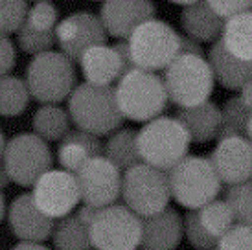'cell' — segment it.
<instances>
[{
  "instance_id": "ee69618b",
  "label": "cell",
  "mask_w": 252,
  "mask_h": 250,
  "mask_svg": "<svg viewBox=\"0 0 252 250\" xmlns=\"http://www.w3.org/2000/svg\"><path fill=\"white\" fill-rule=\"evenodd\" d=\"M6 146H7V140H6V136H4V132H2V129H0V160H2V156H4Z\"/></svg>"
},
{
  "instance_id": "ba28073f",
  "label": "cell",
  "mask_w": 252,
  "mask_h": 250,
  "mask_svg": "<svg viewBox=\"0 0 252 250\" xmlns=\"http://www.w3.org/2000/svg\"><path fill=\"white\" fill-rule=\"evenodd\" d=\"M122 199L142 219L166 210L171 202L168 173L144 162L136 164L124 171Z\"/></svg>"
},
{
  "instance_id": "60d3db41",
  "label": "cell",
  "mask_w": 252,
  "mask_h": 250,
  "mask_svg": "<svg viewBox=\"0 0 252 250\" xmlns=\"http://www.w3.org/2000/svg\"><path fill=\"white\" fill-rule=\"evenodd\" d=\"M239 97L243 99V103L249 107L252 111V81H249V83H245L243 87H241V91H239Z\"/></svg>"
},
{
  "instance_id": "5bb4252c",
  "label": "cell",
  "mask_w": 252,
  "mask_h": 250,
  "mask_svg": "<svg viewBox=\"0 0 252 250\" xmlns=\"http://www.w3.org/2000/svg\"><path fill=\"white\" fill-rule=\"evenodd\" d=\"M210 160L223 184L252 181V142L245 134L219 138Z\"/></svg>"
},
{
  "instance_id": "ac0fdd59",
  "label": "cell",
  "mask_w": 252,
  "mask_h": 250,
  "mask_svg": "<svg viewBox=\"0 0 252 250\" xmlns=\"http://www.w3.org/2000/svg\"><path fill=\"white\" fill-rule=\"evenodd\" d=\"M79 68L85 77V83L98 87H112L126 74V66L114 46L96 44L79 57Z\"/></svg>"
},
{
  "instance_id": "c3c4849f",
  "label": "cell",
  "mask_w": 252,
  "mask_h": 250,
  "mask_svg": "<svg viewBox=\"0 0 252 250\" xmlns=\"http://www.w3.org/2000/svg\"><path fill=\"white\" fill-rule=\"evenodd\" d=\"M0 30H2V19H0Z\"/></svg>"
},
{
  "instance_id": "1f68e13d",
  "label": "cell",
  "mask_w": 252,
  "mask_h": 250,
  "mask_svg": "<svg viewBox=\"0 0 252 250\" xmlns=\"http://www.w3.org/2000/svg\"><path fill=\"white\" fill-rule=\"evenodd\" d=\"M28 11V0H0V19H2L0 35L9 37L11 33H17L26 22Z\"/></svg>"
},
{
  "instance_id": "cb8c5ba5",
  "label": "cell",
  "mask_w": 252,
  "mask_h": 250,
  "mask_svg": "<svg viewBox=\"0 0 252 250\" xmlns=\"http://www.w3.org/2000/svg\"><path fill=\"white\" fill-rule=\"evenodd\" d=\"M32 127L37 136L46 142H61L72 131V118L68 109L56 103H44L35 111Z\"/></svg>"
},
{
  "instance_id": "7c38bea8",
  "label": "cell",
  "mask_w": 252,
  "mask_h": 250,
  "mask_svg": "<svg viewBox=\"0 0 252 250\" xmlns=\"http://www.w3.org/2000/svg\"><path fill=\"white\" fill-rule=\"evenodd\" d=\"M76 177L83 204H91L94 208H105L116 204L122 197L124 171L103 155L92 156L77 171Z\"/></svg>"
},
{
  "instance_id": "e0dca14e",
  "label": "cell",
  "mask_w": 252,
  "mask_h": 250,
  "mask_svg": "<svg viewBox=\"0 0 252 250\" xmlns=\"http://www.w3.org/2000/svg\"><path fill=\"white\" fill-rule=\"evenodd\" d=\"M184 239L182 214L168 206L158 214L142 219L140 250H177Z\"/></svg>"
},
{
  "instance_id": "d4e9b609",
  "label": "cell",
  "mask_w": 252,
  "mask_h": 250,
  "mask_svg": "<svg viewBox=\"0 0 252 250\" xmlns=\"http://www.w3.org/2000/svg\"><path fill=\"white\" fill-rule=\"evenodd\" d=\"M103 156L111 160L112 164L127 171L133 166L140 164V151H138V131L131 127H120L118 131L109 134L103 144Z\"/></svg>"
},
{
  "instance_id": "52a82bcc",
  "label": "cell",
  "mask_w": 252,
  "mask_h": 250,
  "mask_svg": "<svg viewBox=\"0 0 252 250\" xmlns=\"http://www.w3.org/2000/svg\"><path fill=\"white\" fill-rule=\"evenodd\" d=\"M129 50L136 68L158 72L166 70L181 54V35L171 24L160 19L142 22L129 35Z\"/></svg>"
},
{
  "instance_id": "8992f818",
  "label": "cell",
  "mask_w": 252,
  "mask_h": 250,
  "mask_svg": "<svg viewBox=\"0 0 252 250\" xmlns=\"http://www.w3.org/2000/svg\"><path fill=\"white\" fill-rule=\"evenodd\" d=\"M26 85L32 99L44 103H63L77 87L76 64L63 52L50 50L35 56L26 68Z\"/></svg>"
},
{
  "instance_id": "836d02e7",
  "label": "cell",
  "mask_w": 252,
  "mask_h": 250,
  "mask_svg": "<svg viewBox=\"0 0 252 250\" xmlns=\"http://www.w3.org/2000/svg\"><path fill=\"white\" fill-rule=\"evenodd\" d=\"M24 24L37 31H56L59 24V9L52 2H35L30 7Z\"/></svg>"
},
{
  "instance_id": "ab89813d",
  "label": "cell",
  "mask_w": 252,
  "mask_h": 250,
  "mask_svg": "<svg viewBox=\"0 0 252 250\" xmlns=\"http://www.w3.org/2000/svg\"><path fill=\"white\" fill-rule=\"evenodd\" d=\"M9 250H52L44 243H32V241H19V243L11 247Z\"/></svg>"
},
{
  "instance_id": "f907efd6",
  "label": "cell",
  "mask_w": 252,
  "mask_h": 250,
  "mask_svg": "<svg viewBox=\"0 0 252 250\" xmlns=\"http://www.w3.org/2000/svg\"><path fill=\"white\" fill-rule=\"evenodd\" d=\"M92 2H96V0H92Z\"/></svg>"
},
{
  "instance_id": "f35d334b",
  "label": "cell",
  "mask_w": 252,
  "mask_h": 250,
  "mask_svg": "<svg viewBox=\"0 0 252 250\" xmlns=\"http://www.w3.org/2000/svg\"><path fill=\"white\" fill-rule=\"evenodd\" d=\"M181 54H195V56H204L203 48H201V42L193 41L189 37H181Z\"/></svg>"
},
{
  "instance_id": "681fc988",
  "label": "cell",
  "mask_w": 252,
  "mask_h": 250,
  "mask_svg": "<svg viewBox=\"0 0 252 250\" xmlns=\"http://www.w3.org/2000/svg\"><path fill=\"white\" fill-rule=\"evenodd\" d=\"M212 250H217V249H212Z\"/></svg>"
},
{
  "instance_id": "277c9868",
  "label": "cell",
  "mask_w": 252,
  "mask_h": 250,
  "mask_svg": "<svg viewBox=\"0 0 252 250\" xmlns=\"http://www.w3.org/2000/svg\"><path fill=\"white\" fill-rule=\"evenodd\" d=\"M171 199L184 210H199L219 197L223 181L208 156L188 155L168 171Z\"/></svg>"
},
{
  "instance_id": "bcb514c9",
  "label": "cell",
  "mask_w": 252,
  "mask_h": 250,
  "mask_svg": "<svg viewBox=\"0 0 252 250\" xmlns=\"http://www.w3.org/2000/svg\"><path fill=\"white\" fill-rule=\"evenodd\" d=\"M247 136H249V140L252 142V114H251V118H249V125H247Z\"/></svg>"
},
{
  "instance_id": "f546056e",
  "label": "cell",
  "mask_w": 252,
  "mask_h": 250,
  "mask_svg": "<svg viewBox=\"0 0 252 250\" xmlns=\"http://www.w3.org/2000/svg\"><path fill=\"white\" fill-rule=\"evenodd\" d=\"M224 199L230 204L236 221L252 226V181L228 186Z\"/></svg>"
},
{
  "instance_id": "4dcf8cb0",
  "label": "cell",
  "mask_w": 252,
  "mask_h": 250,
  "mask_svg": "<svg viewBox=\"0 0 252 250\" xmlns=\"http://www.w3.org/2000/svg\"><path fill=\"white\" fill-rule=\"evenodd\" d=\"M56 44V31H37V30L30 28L26 24H22V28L17 31V46L24 54H30L33 57L54 50Z\"/></svg>"
},
{
  "instance_id": "484cf974",
  "label": "cell",
  "mask_w": 252,
  "mask_h": 250,
  "mask_svg": "<svg viewBox=\"0 0 252 250\" xmlns=\"http://www.w3.org/2000/svg\"><path fill=\"white\" fill-rule=\"evenodd\" d=\"M50 239L54 250H94L91 241V228L76 214L56 221Z\"/></svg>"
},
{
  "instance_id": "f6af8a7d",
  "label": "cell",
  "mask_w": 252,
  "mask_h": 250,
  "mask_svg": "<svg viewBox=\"0 0 252 250\" xmlns=\"http://www.w3.org/2000/svg\"><path fill=\"white\" fill-rule=\"evenodd\" d=\"M169 2H171V4H177V6L186 7V6H191V4L199 2V0H169Z\"/></svg>"
},
{
  "instance_id": "d590c367",
  "label": "cell",
  "mask_w": 252,
  "mask_h": 250,
  "mask_svg": "<svg viewBox=\"0 0 252 250\" xmlns=\"http://www.w3.org/2000/svg\"><path fill=\"white\" fill-rule=\"evenodd\" d=\"M208 6L216 11L224 21L234 15H239L243 11L252 9V0H204Z\"/></svg>"
},
{
  "instance_id": "4316f807",
  "label": "cell",
  "mask_w": 252,
  "mask_h": 250,
  "mask_svg": "<svg viewBox=\"0 0 252 250\" xmlns=\"http://www.w3.org/2000/svg\"><path fill=\"white\" fill-rule=\"evenodd\" d=\"M32 99L26 79L17 76L0 77V116L2 118H15L26 112Z\"/></svg>"
},
{
  "instance_id": "603a6c76",
  "label": "cell",
  "mask_w": 252,
  "mask_h": 250,
  "mask_svg": "<svg viewBox=\"0 0 252 250\" xmlns=\"http://www.w3.org/2000/svg\"><path fill=\"white\" fill-rule=\"evenodd\" d=\"M219 41L230 56L252 61V9L226 19Z\"/></svg>"
},
{
  "instance_id": "e575fe53",
  "label": "cell",
  "mask_w": 252,
  "mask_h": 250,
  "mask_svg": "<svg viewBox=\"0 0 252 250\" xmlns=\"http://www.w3.org/2000/svg\"><path fill=\"white\" fill-rule=\"evenodd\" d=\"M217 250H252V226L236 222L217 239Z\"/></svg>"
},
{
  "instance_id": "3957f363",
  "label": "cell",
  "mask_w": 252,
  "mask_h": 250,
  "mask_svg": "<svg viewBox=\"0 0 252 250\" xmlns=\"http://www.w3.org/2000/svg\"><path fill=\"white\" fill-rule=\"evenodd\" d=\"M68 112L76 129L96 136H109L124 125L112 87L79 83L68 97Z\"/></svg>"
},
{
  "instance_id": "d6986e66",
  "label": "cell",
  "mask_w": 252,
  "mask_h": 250,
  "mask_svg": "<svg viewBox=\"0 0 252 250\" xmlns=\"http://www.w3.org/2000/svg\"><path fill=\"white\" fill-rule=\"evenodd\" d=\"M99 155H103V144L99 136L81 129H72L59 142L56 158L61 169L77 173L92 156H99Z\"/></svg>"
},
{
  "instance_id": "4fadbf2b",
  "label": "cell",
  "mask_w": 252,
  "mask_h": 250,
  "mask_svg": "<svg viewBox=\"0 0 252 250\" xmlns=\"http://www.w3.org/2000/svg\"><path fill=\"white\" fill-rule=\"evenodd\" d=\"M107 31L99 15L91 11H74L56 28V39L59 52L77 62L85 52L96 44H107Z\"/></svg>"
},
{
  "instance_id": "30bf717a",
  "label": "cell",
  "mask_w": 252,
  "mask_h": 250,
  "mask_svg": "<svg viewBox=\"0 0 252 250\" xmlns=\"http://www.w3.org/2000/svg\"><path fill=\"white\" fill-rule=\"evenodd\" d=\"M2 160L11 181L22 188H33L54 166V155L48 142L35 132H19L7 140Z\"/></svg>"
},
{
  "instance_id": "d6a6232c",
  "label": "cell",
  "mask_w": 252,
  "mask_h": 250,
  "mask_svg": "<svg viewBox=\"0 0 252 250\" xmlns=\"http://www.w3.org/2000/svg\"><path fill=\"white\" fill-rule=\"evenodd\" d=\"M182 224H184V239L189 243V247L195 250H212L216 249L217 239L212 237L203 224L199 221L197 210H186V214L182 216Z\"/></svg>"
},
{
  "instance_id": "b9f144b4",
  "label": "cell",
  "mask_w": 252,
  "mask_h": 250,
  "mask_svg": "<svg viewBox=\"0 0 252 250\" xmlns=\"http://www.w3.org/2000/svg\"><path fill=\"white\" fill-rule=\"evenodd\" d=\"M11 177L7 173L6 166H4V160H0V189H6L9 184H11Z\"/></svg>"
},
{
  "instance_id": "6da1fadb",
  "label": "cell",
  "mask_w": 252,
  "mask_h": 250,
  "mask_svg": "<svg viewBox=\"0 0 252 250\" xmlns=\"http://www.w3.org/2000/svg\"><path fill=\"white\" fill-rule=\"evenodd\" d=\"M114 94L122 116L136 124H147L162 116L169 101L164 77L142 68L129 70L120 77Z\"/></svg>"
},
{
  "instance_id": "9a60e30c",
  "label": "cell",
  "mask_w": 252,
  "mask_h": 250,
  "mask_svg": "<svg viewBox=\"0 0 252 250\" xmlns=\"http://www.w3.org/2000/svg\"><path fill=\"white\" fill-rule=\"evenodd\" d=\"M7 224L19 241L44 243L52 237L56 219L48 217L35 204L32 193L17 195L7 206Z\"/></svg>"
},
{
  "instance_id": "83f0119b",
  "label": "cell",
  "mask_w": 252,
  "mask_h": 250,
  "mask_svg": "<svg viewBox=\"0 0 252 250\" xmlns=\"http://www.w3.org/2000/svg\"><path fill=\"white\" fill-rule=\"evenodd\" d=\"M197 216L203 228L216 239H219L226 230L238 222L226 199H219V197L197 210Z\"/></svg>"
},
{
  "instance_id": "9c48e42d",
  "label": "cell",
  "mask_w": 252,
  "mask_h": 250,
  "mask_svg": "<svg viewBox=\"0 0 252 250\" xmlns=\"http://www.w3.org/2000/svg\"><path fill=\"white\" fill-rule=\"evenodd\" d=\"M89 228L94 250H140L142 217L126 204L99 208Z\"/></svg>"
},
{
  "instance_id": "44dd1931",
  "label": "cell",
  "mask_w": 252,
  "mask_h": 250,
  "mask_svg": "<svg viewBox=\"0 0 252 250\" xmlns=\"http://www.w3.org/2000/svg\"><path fill=\"white\" fill-rule=\"evenodd\" d=\"M181 26L186 37L197 42H217L221 39L224 19L212 9L204 0L186 6L181 13Z\"/></svg>"
},
{
  "instance_id": "8fae6325",
  "label": "cell",
  "mask_w": 252,
  "mask_h": 250,
  "mask_svg": "<svg viewBox=\"0 0 252 250\" xmlns=\"http://www.w3.org/2000/svg\"><path fill=\"white\" fill-rule=\"evenodd\" d=\"M32 197L39 208L52 219L72 216L81 204V189L76 173L66 169H50L32 188Z\"/></svg>"
},
{
  "instance_id": "7402d4cb",
  "label": "cell",
  "mask_w": 252,
  "mask_h": 250,
  "mask_svg": "<svg viewBox=\"0 0 252 250\" xmlns=\"http://www.w3.org/2000/svg\"><path fill=\"white\" fill-rule=\"evenodd\" d=\"M177 118L191 136V142L195 144H208L212 140H217L221 131V107H217L214 101H204L197 107L179 109Z\"/></svg>"
},
{
  "instance_id": "5b68a950",
  "label": "cell",
  "mask_w": 252,
  "mask_h": 250,
  "mask_svg": "<svg viewBox=\"0 0 252 250\" xmlns=\"http://www.w3.org/2000/svg\"><path fill=\"white\" fill-rule=\"evenodd\" d=\"M164 83L169 101L179 109H188L210 101L216 89V76L208 57L179 54L164 70Z\"/></svg>"
},
{
  "instance_id": "74e56055",
  "label": "cell",
  "mask_w": 252,
  "mask_h": 250,
  "mask_svg": "<svg viewBox=\"0 0 252 250\" xmlns=\"http://www.w3.org/2000/svg\"><path fill=\"white\" fill-rule=\"evenodd\" d=\"M114 46V50L118 52V56L122 57V61H124V66H126V74L129 72V70L136 68L133 62V57H131V50H129V42L126 41H118L116 44H112Z\"/></svg>"
},
{
  "instance_id": "ffe728a7",
  "label": "cell",
  "mask_w": 252,
  "mask_h": 250,
  "mask_svg": "<svg viewBox=\"0 0 252 250\" xmlns=\"http://www.w3.org/2000/svg\"><path fill=\"white\" fill-rule=\"evenodd\" d=\"M206 57L214 70L216 81L226 91H241L243 85L252 81V61H241L230 56L221 41L212 44Z\"/></svg>"
},
{
  "instance_id": "f1b7e54d",
  "label": "cell",
  "mask_w": 252,
  "mask_h": 250,
  "mask_svg": "<svg viewBox=\"0 0 252 250\" xmlns=\"http://www.w3.org/2000/svg\"><path fill=\"white\" fill-rule=\"evenodd\" d=\"M251 114L252 111L243 103L241 97H228L221 107V131L217 140L224 136H239V134L247 136V125H249Z\"/></svg>"
},
{
  "instance_id": "8d00e7d4",
  "label": "cell",
  "mask_w": 252,
  "mask_h": 250,
  "mask_svg": "<svg viewBox=\"0 0 252 250\" xmlns=\"http://www.w3.org/2000/svg\"><path fill=\"white\" fill-rule=\"evenodd\" d=\"M15 64H17V50L13 41L6 35H0V77L9 76Z\"/></svg>"
},
{
  "instance_id": "816d5d0a",
  "label": "cell",
  "mask_w": 252,
  "mask_h": 250,
  "mask_svg": "<svg viewBox=\"0 0 252 250\" xmlns=\"http://www.w3.org/2000/svg\"><path fill=\"white\" fill-rule=\"evenodd\" d=\"M177 250H179V249H177Z\"/></svg>"
},
{
  "instance_id": "7dc6e473",
  "label": "cell",
  "mask_w": 252,
  "mask_h": 250,
  "mask_svg": "<svg viewBox=\"0 0 252 250\" xmlns=\"http://www.w3.org/2000/svg\"><path fill=\"white\" fill-rule=\"evenodd\" d=\"M33 2H52V0H33Z\"/></svg>"
},
{
  "instance_id": "2e32d148",
  "label": "cell",
  "mask_w": 252,
  "mask_h": 250,
  "mask_svg": "<svg viewBox=\"0 0 252 250\" xmlns=\"http://www.w3.org/2000/svg\"><path fill=\"white\" fill-rule=\"evenodd\" d=\"M155 13L153 0H103L99 19L109 37L126 41L142 22L155 19Z\"/></svg>"
},
{
  "instance_id": "7a4b0ae2",
  "label": "cell",
  "mask_w": 252,
  "mask_h": 250,
  "mask_svg": "<svg viewBox=\"0 0 252 250\" xmlns=\"http://www.w3.org/2000/svg\"><path fill=\"white\" fill-rule=\"evenodd\" d=\"M191 136L177 116H158L138 131V151L144 164L168 173L189 155Z\"/></svg>"
},
{
  "instance_id": "7bdbcfd3",
  "label": "cell",
  "mask_w": 252,
  "mask_h": 250,
  "mask_svg": "<svg viewBox=\"0 0 252 250\" xmlns=\"http://www.w3.org/2000/svg\"><path fill=\"white\" fill-rule=\"evenodd\" d=\"M4 189H0V222L7 217V204H6V197L2 193Z\"/></svg>"
}]
</instances>
